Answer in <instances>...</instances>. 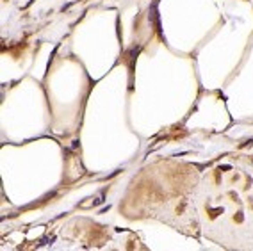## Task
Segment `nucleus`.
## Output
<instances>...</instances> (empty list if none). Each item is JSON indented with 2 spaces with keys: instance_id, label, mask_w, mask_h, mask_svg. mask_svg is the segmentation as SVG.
I'll list each match as a JSON object with an SVG mask.
<instances>
[{
  "instance_id": "2",
  "label": "nucleus",
  "mask_w": 253,
  "mask_h": 251,
  "mask_svg": "<svg viewBox=\"0 0 253 251\" xmlns=\"http://www.w3.org/2000/svg\"><path fill=\"white\" fill-rule=\"evenodd\" d=\"M91 251H123L120 246H103V247H95V249H91Z\"/></svg>"
},
{
  "instance_id": "1",
  "label": "nucleus",
  "mask_w": 253,
  "mask_h": 251,
  "mask_svg": "<svg viewBox=\"0 0 253 251\" xmlns=\"http://www.w3.org/2000/svg\"><path fill=\"white\" fill-rule=\"evenodd\" d=\"M201 235L228 251H253V182L205 184L194 196Z\"/></svg>"
}]
</instances>
